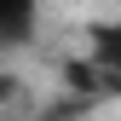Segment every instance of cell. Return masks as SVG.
<instances>
[{
	"instance_id": "obj_2",
	"label": "cell",
	"mask_w": 121,
	"mask_h": 121,
	"mask_svg": "<svg viewBox=\"0 0 121 121\" xmlns=\"http://www.w3.org/2000/svg\"><path fill=\"white\" fill-rule=\"evenodd\" d=\"M35 6L40 0H0V40H23L35 29Z\"/></svg>"
},
{
	"instance_id": "obj_1",
	"label": "cell",
	"mask_w": 121,
	"mask_h": 121,
	"mask_svg": "<svg viewBox=\"0 0 121 121\" xmlns=\"http://www.w3.org/2000/svg\"><path fill=\"white\" fill-rule=\"evenodd\" d=\"M86 52H92L98 81H115V86H121V23H92Z\"/></svg>"
}]
</instances>
